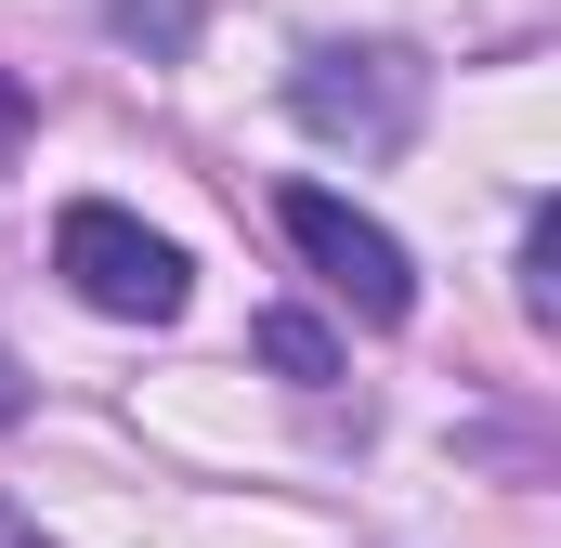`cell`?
Listing matches in <instances>:
<instances>
[{"instance_id":"52a82bcc","label":"cell","mask_w":561,"mask_h":548,"mask_svg":"<svg viewBox=\"0 0 561 548\" xmlns=\"http://www.w3.org/2000/svg\"><path fill=\"white\" fill-rule=\"evenodd\" d=\"M0 418H26V392H13V379H0Z\"/></svg>"},{"instance_id":"3957f363","label":"cell","mask_w":561,"mask_h":548,"mask_svg":"<svg viewBox=\"0 0 561 548\" xmlns=\"http://www.w3.org/2000/svg\"><path fill=\"white\" fill-rule=\"evenodd\" d=\"M275 222H287V249L327 274V300H340V313H366V327H405V313H419V262H405V236H392V222H366L353 196L287 183Z\"/></svg>"},{"instance_id":"ba28073f","label":"cell","mask_w":561,"mask_h":548,"mask_svg":"<svg viewBox=\"0 0 561 548\" xmlns=\"http://www.w3.org/2000/svg\"><path fill=\"white\" fill-rule=\"evenodd\" d=\"M0 548H39V536H26V523H0Z\"/></svg>"},{"instance_id":"7a4b0ae2","label":"cell","mask_w":561,"mask_h":548,"mask_svg":"<svg viewBox=\"0 0 561 548\" xmlns=\"http://www.w3.org/2000/svg\"><path fill=\"white\" fill-rule=\"evenodd\" d=\"M53 274H66L92 313H118V327H170V313H183V287H196L183 249H170V236H144L118 196H79V209L53 222Z\"/></svg>"},{"instance_id":"277c9868","label":"cell","mask_w":561,"mask_h":548,"mask_svg":"<svg viewBox=\"0 0 561 548\" xmlns=\"http://www.w3.org/2000/svg\"><path fill=\"white\" fill-rule=\"evenodd\" d=\"M249 353H262L275 379H300V392H327V379H340V340H327L313 313H262V327H249Z\"/></svg>"},{"instance_id":"8992f818","label":"cell","mask_w":561,"mask_h":548,"mask_svg":"<svg viewBox=\"0 0 561 548\" xmlns=\"http://www.w3.org/2000/svg\"><path fill=\"white\" fill-rule=\"evenodd\" d=\"M13 144H26V92L0 79V157H13Z\"/></svg>"},{"instance_id":"5b68a950","label":"cell","mask_w":561,"mask_h":548,"mask_svg":"<svg viewBox=\"0 0 561 548\" xmlns=\"http://www.w3.org/2000/svg\"><path fill=\"white\" fill-rule=\"evenodd\" d=\"M523 313H561V209L523 222Z\"/></svg>"},{"instance_id":"6da1fadb","label":"cell","mask_w":561,"mask_h":548,"mask_svg":"<svg viewBox=\"0 0 561 548\" xmlns=\"http://www.w3.org/2000/svg\"><path fill=\"white\" fill-rule=\"evenodd\" d=\"M287 105H300V132L392 157V144H419L431 66H419V53H392V39H313V53H300V79H287Z\"/></svg>"}]
</instances>
